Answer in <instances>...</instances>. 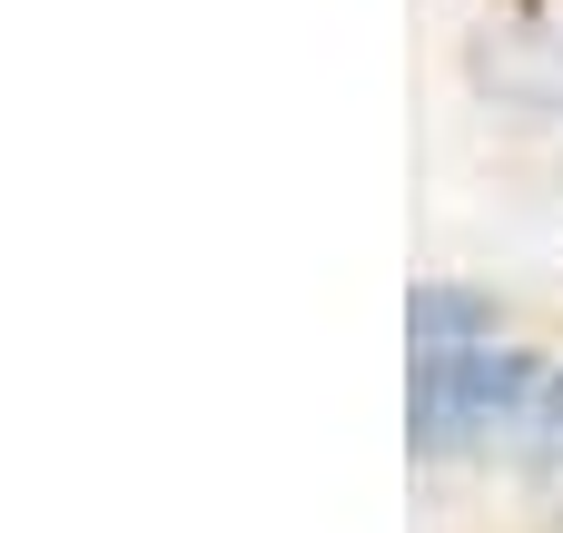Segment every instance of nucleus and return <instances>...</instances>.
Wrapping results in <instances>:
<instances>
[{"mask_svg":"<svg viewBox=\"0 0 563 533\" xmlns=\"http://www.w3.org/2000/svg\"><path fill=\"white\" fill-rule=\"evenodd\" d=\"M406 336H416V356H465V346H495V297L426 277V287L406 297Z\"/></svg>","mask_w":563,"mask_h":533,"instance_id":"2","label":"nucleus"},{"mask_svg":"<svg viewBox=\"0 0 563 533\" xmlns=\"http://www.w3.org/2000/svg\"><path fill=\"white\" fill-rule=\"evenodd\" d=\"M534 435H544V455H563V366H554V386H544V406H534Z\"/></svg>","mask_w":563,"mask_h":533,"instance_id":"3","label":"nucleus"},{"mask_svg":"<svg viewBox=\"0 0 563 533\" xmlns=\"http://www.w3.org/2000/svg\"><path fill=\"white\" fill-rule=\"evenodd\" d=\"M544 366L525 346H465V356H416L406 376V435L416 455H455V445H485L505 425H534L544 406Z\"/></svg>","mask_w":563,"mask_h":533,"instance_id":"1","label":"nucleus"}]
</instances>
